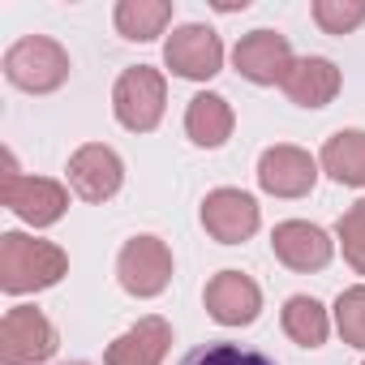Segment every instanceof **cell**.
<instances>
[{"label": "cell", "instance_id": "cell-3", "mask_svg": "<svg viewBox=\"0 0 365 365\" xmlns=\"http://www.w3.org/2000/svg\"><path fill=\"white\" fill-rule=\"evenodd\" d=\"M69 52L48 35H22L5 52V78L26 95H52L69 82Z\"/></svg>", "mask_w": 365, "mask_h": 365}, {"label": "cell", "instance_id": "cell-14", "mask_svg": "<svg viewBox=\"0 0 365 365\" xmlns=\"http://www.w3.org/2000/svg\"><path fill=\"white\" fill-rule=\"evenodd\" d=\"M172 348V327L159 314L138 318L125 335H116L103 352V365H159Z\"/></svg>", "mask_w": 365, "mask_h": 365}, {"label": "cell", "instance_id": "cell-22", "mask_svg": "<svg viewBox=\"0 0 365 365\" xmlns=\"http://www.w3.org/2000/svg\"><path fill=\"white\" fill-rule=\"evenodd\" d=\"M335 237H339L344 262H348L356 275H365V198H361V202H352V207L339 215Z\"/></svg>", "mask_w": 365, "mask_h": 365}, {"label": "cell", "instance_id": "cell-15", "mask_svg": "<svg viewBox=\"0 0 365 365\" xmlns=\"http://www.w3.org/2000/svg\"><path fill=\"white\" fill-rule=\"evenodd\" d=\"M284 95L297 108H327L339 95V69L327 56H301L288 78H284Z\"/></svg>", "mask_w": 365, "mask_h": 365}, {"label": "cell", "instance_id": "cell-7", "mask_svg": "<svg viewBox=\"0 0 365 365\" xmlns=\"http://www.w3.org/2000/svg\"><path fill=\"white\" fill-rule=\"evenodd\" d=\"M163 65L185 78V82H211L220 69H224V43L211 26L202 22H185L176 26L163 43Z\"/></svg>", "mask_w": 365, "mask_h": 365}, {"label": "cell", "instance_id": "cell-5", "mask_svg": "<svg viewBox=\"0 0 365 365\" xmlns=\"http://www.w3.org/2000/svg\"><path fill=\"white\" fill-rule=\"evenodd\" d=\"M56 356V327L35 305H14L0 318V365H43Z\"/></svg>", "mask_w": 365, "mask_h": 365}, {"label": "cell", "instance_id": "cell-4", "mask_svg": "<svg viewBox=\"0 0 365 365\" xmlns=\"http://www.w3.org/2000/svg\"><path fill=\"white\" fill-rule=\"evenodd\" d=\"M163 103H168V82L150 65L125 69L112 86V112L129 133H150L163 120Z\"/></svg>", "mask_w": 365, "mask_h": 365}, {"label": "cell", "instance_id": "cell-24", "mask_svg": "<svg viewBox=\"0 0 365 365\" xmlns=\"http://www.w3.org/2000/svg\"><path fill=\"white\" fill-rule=\"evenodd\" d=\"M73 365H86V361H73Z\"/></svg>", "mask_w": 365, "mask_h": 365}, {"label": "cell", "instance_id": "cell-23", "mask_svg": "<svg viewBox=\"0 0 365 365\" xmlns=\"http://www.w3.org/2000/svg\"><path fill=\"white\" fill-rule=\"evenodd\" d=\"M314 22L327 35H352L365 22V0H314Z\"/></svg>", "mask_w": 365, "mask_h": 365}, {"label": "cell", "instance_id": "cell-1", "mask_svg": "<svg viewBox=\"0 0 365 365\" xmlns=\"http://www.w3.org/2000/svg\"><path fill=\"white\" fill-rule=\"evenodd\" d=\"M69 271V254L52 241H35L26 232H5L0 237V288L9 297L43 292L61 284Z\"/></svg>", "mask_w": 365, "mask_h": 365}, {"label": "cell", "instance_id": "cell-21", "mask_svg": "<svg viewBox=\"0 0 365 365\" xmlns=\"http://www.w3.org/2000/svg\"><path fill=\"white\" fill-rule=\"evenodd\" d=\"M335 327H339L344 344L365 348V284H352L335 297Z\"/></svg>", "mask_w": 365, "mask_h": 365}, {"label": "cell", "instance_id": "cell-25", "mask_svg": "<svg viewBox=\"0 0 365 365\" xmlns=\"http://www.w3.org/2000/svg\"><path fill=\"white\" fill-rule=\"evenodd\" d=\"M361 365H365V361H361Z\"/></svg>", "mask_w": 365, "mask_h": 365}, {"label": "cell", "instance_id": "cell-11", "mask_svg": "<svg viewBox=\"0 0 365 365\" xmlns=\"http://www.w3.org/2000/svg\"><path fill=\"white\" fill-rule=\"evenodd\" d=\"M258 202L245 190H211L202 202V228L220 245H241L258 232Z\"/></svg>", "mask_w": 365, "mask_h": 365}, {"label": "cell", "instance_id": "cell-8", "mask_svg": "<svg viewBox=\"0 0 365 365\" xmlns=\"http://www.w3.org/2000/svg\"><path fill=\"white\" fill-rule=\"evenodd\" d=\"M69 190L82 202H108L120 194V180H125V163L112 146L103 142H86L69 155Z\"/></svg>", "mask_w": 365, "mask_h": 365}, {"label": "cell", "instance_id": "cell-18", "mask_svg": "<svg viewBox=\"0 0 365 365\" xmlns=\"http://www.w3.org/2000/svg\"><path fill=\"white\" fill-rule=\"evenodd\" d=\"M284 331H288V339L301 344V348H322L327 335H331V318H327L322 301L297 292V297L284 301Z\"/></svg>", "mask_w": 365, "mask_h": 365}, {"label": "cell", "instance_id": "cell-13", "mask_svg": "<svg viewBox=\"0 0 365 365\" xmlns=\"http://www.w3.org/2000/svg\"><path fill=\"white\" fill-rule=\"evenodd\" d=\"M271 250H275V258H279L288 271L309 275V271H322V267L331 262L335 241H331L318 224L284 220V224H275V232H271Z\"/></svg>", "mask_w": 365, "mask_h": 365}, {"label": "cell", "instance_id": "cell-16", "mask_svg": "<svg viewBox=\"0 0 365 365\" xmlns=\"http://www.w3.org/2000/svg\"><path fill=\"white\" fill-rule=\"evenodd\" d=\"M232 125H237V116H232V103L224 95L207 91V95H194L185 108V133L194 146H207V150L224 146L232 138Z\"/></svg>", "mask_w": 365, "mask_h": 365}, {"label": "cell", "instance_id": "cell-6", "mask_svg": "<svg viewBox=\"0 0 365 365\" xmlns=\"http://www.w3.org/2000/svg\"><path fill=\"white\" fill-rule=\"evenodd\" d=\"M116 279L129 297L150 301L172 284V250L159 237H133L116 254Z\"/></svg>", "mask_w": 365, "mask_h": 365}, {"label": "cell", "instance_id": "cell-2", "mask_svg": "<svg viewBox=\"0 0 365 365\" xmlns=\"http://www.w3.org/2000/svg\"><path fill=\"white\" fill-rule=\"evenodd\" d=\"M0 198H5V207L22 220V224H31V228H52V224H61L65 220V211H69V190L61 185V180H52V176H22L18 172V163H14V150H5L0 155Z\"/></svg>", "mask_w": 365, "mask_h": 365}, {"label": "cell", "instance_id": "cell-19", "mask_svg": "<svg viewBox=\"0 0 365 365\" xmlns=\"http://www.w3.org/2000/svg\"><path fill=\"white\" fill-rule=\"evenodd\" d=\"M116 31L133 43H150L155 35H163V26L172 22V5L168 0H120L112 14Z\"/></svg>", "mask_w": 365, "mask_h": 365}, {"label": "cell", "instance_id": "cell-9", "mask_svg": "<svg viewBox=\"0 0 365 365\" xmlns=\"http://www.w3.org/2000/svg\"><path fill=\"white\" fill-rule=\"evenodd\" d=\"M232 65H237V73L245 78V82H254V86H284V78H288V69L297 65V56H292V43H288V35H279V31H250L237 48H232Z\"/></svg>", "mask_w": 365, "mask_h": 365}, {"label": "cell", "instance_id": "cell-20", "mask_svg": "<svg viewBox=\"0 0 365 365\" xmlns=\"http://www.w3.org/2000/svg\"><path fill=\"white\" fill-rule=\"evenodd\" d=\"M180 365H275L267 352L250 348V344H232V339H215V344H202L194 352L180 356Z\"/></svg>", "mask_w": 365, "mask_h": 365}, {"label": "cell", "instance_id": "cell-12", "mask_svg": "<svg viewBox=\"0 0 365 365\" xmlns=\"http://www.w3.org/2000/svg\"><path fill=\"white\" fill-rule=\"evenodd\" d=\"M202 301H207V314L220 327H250L262 309V288L241 271H220V275L207 279Z\"/></svg>", "mask_w": 365, "mask_h": 365}, {"label": "cell", "instance_id": "cell-10", "mask_svg": "<svg viewBox=\"0 0 365 365\" xmlns=\"http://www.w3.org/2000/svg\"><path fill=\"white\" fill-rule=\"evenodd\" d=\"M314 180H318V163L301 146L275 142L258 159V185L267 194H275V198H305L314 190Z\"/></svg>", "mask_w": 365, "mask_h": 365}, {"label": "cell", "instance_id": "cell-17", "mask_svg": "<svg viewBox=\"0 0 365 365\" xmlns=\"http://www.w3.org/2000/svg\"><path fill=\"white\" fill-rule=\"evenodd\" d=\"M322 172L335 180V185H352L361 190L365 185V129H339L322 142V155H318Z\"/></svg>", "mask_w": 365, "mask_h": 365}]
</instances>
